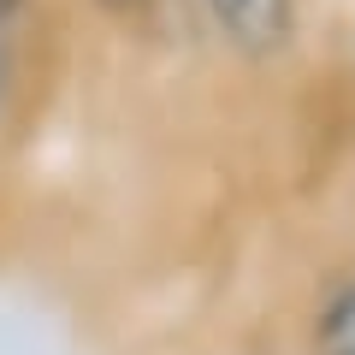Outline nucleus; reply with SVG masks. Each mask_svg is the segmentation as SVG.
<instances>
[{
  "label": "nucleus",
  "mask_w": 355,
  "mask_h": 355,
  "mask_svg": "<svg viewBox=\"0 0 355 355\" xmlns=\"http://www.w3.org/2000/svg\"><path fill=\"white\" fill-rule=\"evenodd\" d=\"M214 24L225 30V42L249 60H266L291 42V24H296V6L291 0H207Z\"/></svg>",
  "instance_id": "nucleus-1"
},
{
  "label": "nucleus",
  "mask_w": 355,
  "mask_h": 355,
  "mask_svg": "<svg viewBox=\"0 0 355 355\" xmlns=\"http://www.w3.org/2000/svg\"><path fill=\"white\" fill-rule=\"evenodd\" d=\"M320 349L326 355H355V284L331 296V308L320 314Z\"/></svg>",
  "instance_id": "nucleus-2"
},
{
  "label": "nucleus",
  "mask_w": 355,
  "mask_h": 355,
  "mask_svg": "<svg viewBox=\"0 0 355 355\" xmlns=\"http://www.w3.org/2000/svg\"><path fill=\"white\" fill-rule=\"evenodd\" d=\"M18 6H24V0H0V24H6V18H12Z\"/></svg>",
  "instance_id": "nucleus-3"
},
{
  "label": "nucleus",
  "mask_w": 355,
  "mask_h": 355,
  "mask_svg": "<svg viewBox=\"0 0 355 355\" xmlns=\"http://www.w3.org/2000/svg\"><path fill=\"white\" fill-rule=\"evenodd\" d=\"M0 95H6V48H0Z\"/></svg>",
  "instance_id": "nucleus-4"
}]
</instances>
